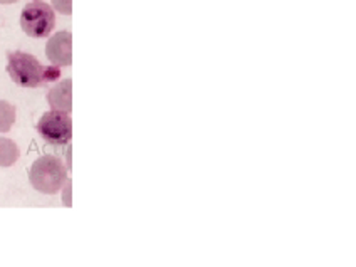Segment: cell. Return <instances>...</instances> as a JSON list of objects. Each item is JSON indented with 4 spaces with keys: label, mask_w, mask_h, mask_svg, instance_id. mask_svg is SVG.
Instances as JSON below:
<instances>
[{
    "label": "cell",
    "mask_w": 356,
    "mask_h": 267,
    "mask_svg": "<svg viewBox=\"0 0 356 267\" xmlns=\"http://www.w3.org/2000/svg\"><path fill=\"white\" fill-rule=\"evenodd\" d=\"M7 72L20 88H40L59 78L56 67H44L34 56L20 51L7 56Z\"/></svg>",
    "instance_id": "6da1fadb"
},
{
    "label": "cell",
    "mask_w": 356,
    "mask_h": 267,
    "mask_svg": "<svg viewBox=\"0 0 356 267\" xmlns=\"http://www.w3.org/2000/svg\"><path fill=\"white\" fill-rule=\"evenodd\" d=\"M29 180L34 190L44 195H56L67 181V167L54 155H44L32 163Z\"/></svg>",
    "instance_id": "7a4b0ae2"
},
{
    "label": "cell",
    "mask_w": 356,
    "mask_h": 267,
    "mask_svg": "<svg viewBox=\"0 0 356 267\" xmlns=\"http://www.w3.org/2000/svg\"><path fill=\"white\" fill-rule=\"evenodd\" d=\"M56 26V14L46 2H29L20 14V27L27 35L35 39L47 38Z\"/></svg>",
    "instance_id": "3957f363"
},
{
    "label": "cell",
    "mask_w": 356,
    "mask_h": 267,
    "mask_svg": "<svg viewBox=\"0 0 356 267\" xmlns=\"http://www.w3.org/2000/svg\"><path fill=\"white\" fill-rule=\"evenodd\" d=\"M35 128L39 135L51 145H66L71 141L72 120L70 113L59 111V109L44 113Z\"/></svg>",
    "instance_id": "277c9868"
},
{
    "label": "cell",
    "mask_w": 356,
    "mask_h": 267,
    "mask_svg": "<svg viewBox=\"0 0 356 267\" xmlns=\"http://www.w3.org/2000/svg\"><path fill=\"white\" fill-rule=\"evenodd\" d=\"M46 56L54 66L66 67L72 64V34L60 31L47 40Z\"/></svg>",
    "instance_id": "5b68a950"
},
{
    "label": "cell",
    "mask_w": 356,
    "mask_h": 267,
    "mask_svg": "<svg viewBox=\"0 0 356 267\" xmlns=\"http://www.w3.org/2000/svg\"><path fill=\"white\" fill-rule=\"evenodd\" d=\"M47 103L52 109H59V111L70 113L72 111V81L64 79L59 81L51 91L47 92Z\"/></svg>",
    "instance_id": "8992f818"
},
{
    "label": "cell",
    "mask_w": 356,
    "mask_h": 267,
    "mask_svg": "<svg viewBox=\"0 0 356 267\" xmlns=\"http://www.w3.org/2000/svg\"><path fill=\"white\" fill-rule=\"evenodd\" d=\"M19 160V147L14 140L0 138V167H12Z\"/></svg>",
    "instance_id": "52a82bcc"
},
{
    "label": "cell",
    "mask_w": 356,
    "mask_h": 267,
    "mask_svg": "<svg viewBox=\"0 0 356 267\" xmlns=\"http://www.w3.org/2000/svg\"><path fill=\"white\" fill-rule=\"evenodd\" d=\"M15 106L9 101L0 99V133L10 131L15 123Z\"/></svg>",
    "instance_id": "ba28073f"
},
{
    "label": "cell",
    "mask_w": 356,
    "mask_h": 267,
    "mask_svg": "<svg viewBox=\"0 0 356 267\" xmlns=\"http://www.w3.org/2000/svg\"><path fill=\"white\" fill-rule=\"evenodd\" d=\"M52 9L60 12L64 15H71L72 12V0H51Z\"/></svg>",
    "instance_id": "9c48e42d"
},
{
    "label": "cell",
    "mask_w": 356,
    "mask_h": 267,
    "mask_svg": "<svg viewBox=\"0 0 356 267\" xmlns=\"http://www.w3.org/2000/svg\"><path fill=\"white\" fill-rule=\"evenodd\" d=\"M19 2V0H0V3H15Z\"/></svg>",
    "instance_id": "30bf717a"
}]
</instances>
